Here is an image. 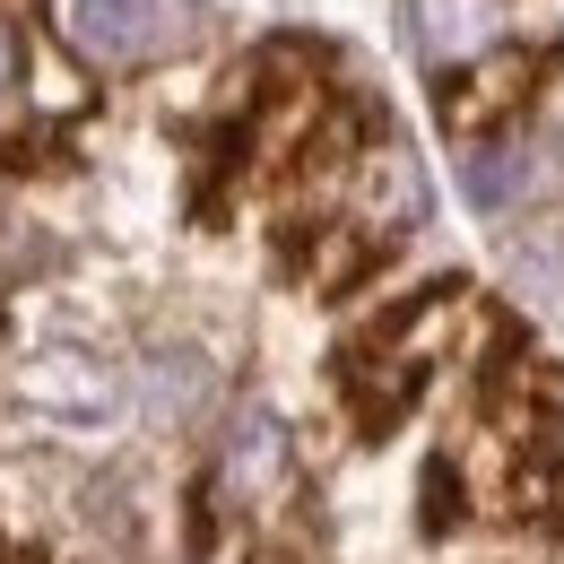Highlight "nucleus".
I'll return each instance as SVG.
<instances>
[{"mask_svg":"<svg viewBox=\"0 0 564 564\" xmlns=\"http://www.w3.org/2000/svg\"><path fill=\"white\" fill-rule=\"evenodd\" d=\"M18 391H26V409H44V417H70V425H96L113 417V365L87 348H35L26 356V373H18Z\"/></svg>","mask_w":564,"mask_h":564,"instance_id":"2","label":"nucleus"},{"mask_svg":"<svg viewBox=\"0 0 564 564\" xmlns=\"http://www.w3.org/2000/svg\"><path fill=\"white\" fill-rule=\"evenodd\" d=\"M62 35L87 62L131 70V62H156L174 44V9L165 0H62Z\"/></svg>","mask_w":564,"mask_h":564,"instance_id":"1","label":"nucleus"},{"mask_svg":"<svg viewBox=\"0 0 564 564\" xmlns=\"http://www.w3.org/2000/svg\"><path fill=\"white\" fill-rule=\"evenodd\" d=\"M9 87H18V18L0 9V105H9Z\"/></svg>","mask_w":564,"mask_h":564,"instance_id":"4","label":"nucleus"},{"mask_svg":"<svg viewBox=\"0 0 564 564\" xmlns=\"http://www.w3.org/2000/svg\"><path fill=\"white\" fill-rule=\"evenodd\" d=\"M417 35L434 62H469L503 35V0H417Z\"/></svg>","mask_w":564,"mask_h":564,"instance_id":"3","label":"nucleus"}]
</instances>
